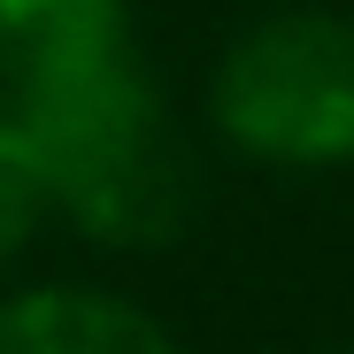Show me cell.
<instances>
[{"label":"cell","mask_w":354,"mask_h":354,"mask_svg":"<svg viewBox=\"0 0 354 354\" xmlns=\"http://www.w3.org/2000/svg\"><path fill=\"white\" fill-rule=\"evenodd\" d=\"M24 147L46 193H62L108 239H162L185 223V154L124 46L24 70Z\"/></svg>","instance_id":"6da1fadb"},{"label":"cell","mask_w":354,"mask_h":354,"mask_svg":"<svg viewBox=\"0 0 354 354\" xmlns=\"http://www.w3.org/2000/svg\"><path fill=\"white\" fill-rule=\"evenodd\" d=\"M115 0H0V39L24 54V70H39L115 46Z\"/></svg>","instance_id":"277c9868"},{"label":"cell","mask_w":354,"mask_h":354,"mask_svg":"<svg viewBox=\"0 0 354 354\" xmlns=\"http://www.w3.org/2000/svg\"><path fill=\"white\" fill-rule=\"evenodd\" d=\"M39 208H46L39 154L24 147V131H0V262L24 247V231L39 223Z\"/></svg>","instance_id":"5b68a950"},{"label":"cell","mask_w":354,"mask_h":354,"mask_svg":"<svg viewBox=\"0 0 354 354\" xmlns=\"http://www.w3.org/2000/svg\"><path fill=\"white\" fill-rule=\"evenodd\" d=\"M223 131L277 162H346L354 154V31L324 16L262 24L223 62L216 85Z\"/></svg>","instance_id":"7a4b0ae2"},{"label":"cell","mask_w":354,"mask_h":354,"mask_svg":"<svg viewBox=\"0 0 354 354\" xmlns=\"http://www.w3.org/2000/svg\"><path fill=\"white\" fill-rule=\"evenodd\" d=\"M0 354H177L139 308L108 292H24L0 308Z\"/></svg>","instance_id":"3957f363"}]
</instances>
